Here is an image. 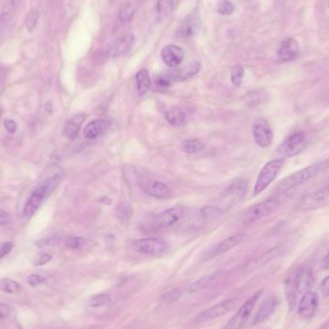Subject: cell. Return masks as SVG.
<instances>
[{
	"label": "cell",
	"mask_w": 329,
	"mask_h": 329,
	"mask_svg": "<svg viewBox=\"0 0 329 329\" xmlns=\"http://www.w3.org/2000/svg\"><path fill=\"white\" fill-rule=\"evenodd\" d=\"M247 180L244 177H238L232 180V182L219 197L212 208L219 212H224L233 208L243 201L247 191Z\"/></svg>",
	"instance_id": "6da1fadb"
},
{
	"label": "cell",
	"mask_w": 329,
	"mask_h": 329,
	"mask_svg": "<svg viewBox=\"0 0 329 329\" xmlns=\"http://www.w3.org/2000/svg\"><path fill=\"white\" fill-rule=\"evenodd\" d=\"M321 172L319 164L310 165L306 168H303L298 172H294L293 174L287 176L283 180H281L275 188L278 193H285L288 190L294 189L300 186L301 184L307 182L311 178H313L318 173Z\"/></svg>",
	"instance_id": "7a4b0ae2"
},
{
	"label": "cell",
	"mask_w": 329,
	"mask_h": 329,
	"mask_svg": "<svg viewBox=\"0 0 329 329\" xmlns=\"http://www.w3.org/2000/svg\"><path fill=\"white\" fill-rule=\"evenodd\" d=\"M284 166L283 159H275L268 162L258 175L256 183L253 189V196L256 197L265 191L272 183V181L277 177L278 173Z\"/></svg>",
	"instance_id": "3957f363"
},
{
	"label": "cell",
	"mask_w": 329,
	"mask_h": 329,
	"mask_svg": "<svg viewBox=\"0 0 329 329\" xmlns=\"http://www.w3.org/2000/svg\"><path fill=\"white\" fill-rule=\"evenodd\" d=\"M281 204L279 198H272L267 201L259 202L251 206L243 216V221L245 223H252L267 216L271 215Z\"/></svg>",
	"instance_id": "277c9868"
},
{
	"label": "cell",
	"mask_w": 329,
	"mask_h": 329,
	"mask_svg": "<svg viewBox=\"0 0 329 329\" xmlns=\"http://www.w3.org/2000/svg\"><path fill=\"white\" fill-rule=\"evenodd\" d=\"M308 134L299 131L291 134L279 146V151L286 157H295L300 154L308 143Z\"/></svg>",
	"instance_id": "5b68a950"
},
{
	"label": "cell",
	"mask_w": 329,
	"mask_h": 329,
	"mask_svg": "<svg viewBox=\"0 0 329 329\" xmlns=\"http://www.w3.org/2000/svg\"><path fill=\"white\" fill-rule=\"evenodd\" d=\"M261 295H262V290L253 294L243 303V306L230 319L228 324L222 329H243Z\"/></svg>",
	"instance_id": "8992f818"
},
{
	"label": "cell",
	"mask_w": 329,
	"mask_h": 329,
	"mask_svg": "<svg viewBox=\"0 0 329 329\" xmlns=\"http://www.w3.org/2000/svg\"><path fill=\"white\" fill-rule=\"evenodd\" d=\"M134 247L138 252L143 255L153 257L164 255L169 249L168 243L157 238H143L137 240L134 243Z\"/></svg>",
	"instance_id": "52a82bcc"
},
{
	"label": "cell",
	"mask_w": 329,
	"mask_h": 329,
	"mask_svg": "<svg viewBox=\"0 0 329 329\" xmlns=\"http://www.w3.org/2000/svg\"><path fill=\"white\" fill-rule=\"evenodd\" d=\"M244 238L243 233H237L235 235H232L228 238L221 240L220 242L213 244L210 248L206 250V252L203 255L204 261H209L214 258L218 257L219 255H222L226 253L230 249L235 247L241 243Z\"/></svg>",
	"instance_id": "ba28073f"
},
{
	"label": "cell",
	"mask_w": 329,
	"mask_h": 329,
	"mask_svg": "<svg viewBox=\"0 0 329 329\" xmlns=\"http://www.w3.org/2000/svg\"><path fill=\"white\" fill-rule=\"evenodd\" d=\"M252 136L258 146L267 148L273 142V130L265 118H257L252 125Z\"/></svg>",
	"instance_id": "9c48e42d"
},
{
	"label": "cell",
	"mask_w": 329,
	"mask_h": 329,
	"mask_svg": "<svg viewBox=\"0 0 329 329\" xmlns=\"http://www.w3.org/2000/svg\"><path fill=\"white\" fill-rule=\"evenodd\" d=\"M57 177H54L52 180L48 181L46 184L38 187L30 196L28 201L26 202L23 210V214L25 218H30L35 214L37 209L40 207L41 203L43 202L45 196L48 194L50 188L55 186L57 182Z\"/></svg>",
	"instance_id": "30bf717a"
},
{
	"label": "cell",
	"mask_w": 329,
	"mask_h": 329,
	"mask_svg": "<svg viewBox=\"0 0 329 329\" xmlns=\"http://www.w3.org/2000/svg\"><path fill=\"white\" fill-rule=\"evenodd\" d=\"M329 205V189H321L305 196L300 204L301 211L310 212Z\"/></svg>",
	"instance_id": "8fae6325"
},
{
	"label": "cell",
	"mask_w": 329,
	"mask_h": 329,
	"mask_svg": "<svg viewBox=\"0 0 329 329\" xmlns=\"http://www.w3.org/2000/svg\"><path fill=\"white\" fill-rule=\"evenodd\" d=\"M235 304H236V299H228L220 301L201 312L197 316V321L202 323L220 318L229 313L233 309Z\"/></svg>",
	"instance_id": "7c38bea8"
},
{
	"label": "cell",
	"mask_w": 329,
	"mask_h": 329,
	"mask_svg": "<svg viewBox=\"0 0 329 329\" xmlns=\"http://www.w3.org/2000/svg\"><path fill=\"white\" fill-rule=\"evenodd\" d=\"M320 298L319 295L311 290L302 294L300 304H299V314L302 319L308 320L315 315L316 311L319 307Z\"/></svg>",
	"instance_id": "4fadbf2b"
},
{
	"label": "cell",
	"mask_w": 329,
	"mask_h": 329,
	"mask_svg": "<svg viewBox=\"0 0 329 329\" xmlns=\"http://www.w3.org/2000/svg\"><path fill=\"white\" fill-rule=\"evenodd\" d=\"M135 43V37L132 33L125 34L115 40L112 43L107 51L108 56L111 58L121 57L126 55L129 51L133 48Z\"/></svg>",
	"instance_id": "5bb4252c"
},
{
	"label": "cell",
	"mask_w": 329,
	"mask_h": 329,
	"mask_svg": "<svg viewBox=\"0 0 329 329\" xmlns=\"http://www.w3.org/2000/svg\"><path fill=\"white\" fill-rule=\"evenodd\" d=\"M293 280L298 294H304L309 291L314 283V275L310 267L302 266L293 275Z\"/></svg>",
	"instance_id": "9a60e30c"
},
{
	"label": "cell",
	"mask_w": 329,
	"mask_h": 329,
	"mask_svg": "<svg viewBox=\"0 0 329 329\" xmlns=\"http://www.w3.org/2000/svg\"><path fill=\"white\" fill-rule=\"evenodd\" d=\"M182 210L179 208L168 209L155 216L153 225L158 229L170 228L182 219Z\"/></svg>",
	"instance_id": "2e32d148"
},
{
	"label": "cell",
	"mask_w": 329,
	"mask_h": 329,
	"mask_svg": "<svg viewBox=\"0 0 329 329\" xmlns=\"http://www.w3.org/2000/svg\"><path fill=\"white\" fill-rule=\"evenodd\" d=\"M284 251H285V249L282 245H277L275 247H272L270 250L263 253L262 255L248 262L246 264L245 268L247 271H254V270L260 269V268L266 266L267 264L271 263L273 260H276V259L281 257L284 253Z\"/></svg>",
	"instance_id": "e0dca14e"
},
{
	"label": "cell",
	"mask_w": 329,
	"mask_h": 329,
	"mask_svg": "<svg viewBox=\"0 0 329 329\" xmlns=\"http://www.w3.org/2000/svg\"><path fill=\"white\" fill-rule=\"evenodd\" d=\"M142 187L147 195L158 200H166L172 196L171 188L159 180H145Z\"/></svg>",
	"instance_id": "ac0fdd59"
},
{
	"label": "cell",
	"mask_w": 329,
	"mask_h": 329,
	"mask_svg": "<svg viewBox=\"0 0 329 329\" xmlns=\"http://www.w3.org/2000/svg\"><path fill=\"white\" fill-rule=\"evenodd\" d=\"M201 70V64L197 61L192 62L191 64L187 65L180 69H172V71L166 72L168 77L172 82H181L186 81L196 75Z\"/></svg>",
	"instance_id": "d6986e66"
},
{
	"label": "cell",
	"mask_w": 329,
	"mask_h": 329,
	"mask_svg": "<svg viewBox=\"0 0 329 329\" xmlns=\"http://www.w3.org/2000/svg\"><path fill=\"white\" fill-rule=\"evenodd\" d=\"M161 57L169 68L175 69L182 63L184 59V51L177 45L169 44L163 48Z\"/></svg>",
	"instance_id": "ffe728a7"
},
{
	"label": "cell",
	"mask_w": 329,
	"mask_h": 329,
	"mask_svg": "<svg viewBox=\"0 0 329 329\" xmlns=\"http://www.w3.org/2000/svg\"><path fill=\"white\" fill-rule=\"evenodd\" d=\"M277 55L282 62H291L296 60L300 55L299 43L293 38H288L280 44Z\"/></svg>",
	"instance_id": "44dd1931"
},
{
	"label": "cell",
	"mask_w": 329,
	"mask_h": 329,
	"mask_svg": "<svg viewBox=\"0 0 329 329\" xmlns=\"http://www.w3.org/2000/svg\"><path fill=\"white\" fill-rule=\"evenodd\" d=\"M111 125V122L106 119H96L88 123L84 128V137L87 140H95L104 134Z\"/></svg>",
	"instance_id": "7402d4cb"
},
{
	"label": "cell",
	"mask_w": 329,
	"mask_h": 329,
	"mask_svg": "<svg viewBox=\"0 0 329 329\" xmlns=\"http://www.w3.org/2000/svg\"><path fill=\"white\" fill-rule=\"evenodd\" d=\"M277 303H278V301L275 297H271V298H269V299H267L266 301H264L261 304L260 308L258 309L257 313L254 317V319H253L252 325L256 326V325L262 324L265 321H267L272 316V313L274 312V310L276 309Z\"/></svg>",
	"instance_id": "603a6c76"
},
{
	"label": "cell",
	"mask_w": 329,
	"mask_h": 329,
	"mask_svg": "<svg viewBox=\"0 0 329 329\" xmlns=\"http://www.w3.org/2000/svg\"><path fill=\"white\" fill-rule=\"evenodd\" d=\"M85 118H86V115L84 114H78L72 116V118H70L67 121L64 130H63V134L67 138L72 139V140L77 138Z\"/></svg>",
	"instance_id": "cb8c5ba5"
},
{
	"label": "cell",
	"mask_w": 329,
	"mask_h": 329,
	"mask_svg": "<svg viewBox=\"0 0 329 329\" xmlns=\"http://www.w3.org/2000/svg\"><path fill=\"white\" fill-rule=\"evenodd\" d=\"M165 118L171 125L176 127L183 126L186 123V114L177 106H172L167 109Z\"/></svg>",
	"instance_id": "d4e9b609"
},
{
	"label": "cell",
	"mask_w": 329,
	"mask_h": 329,
	"mask_svg": "<svg viewBox=\"0 0 329 329\" xmlns=\"http://www.w3.org/2000/svg\"><path fill=\"white\" fill-rule=\"evenodd\" d=\"M16 7H17L16 0H10L3 6L2 11L0 13V31L6 28V26L13 19L16 11Z\"/></svg>",
	"instance_id": "484cf974"
},
{
	"label": "cell",
	"mask_w": 329,
	"mask_h": 329,
	"mask_svg": "<svg viewBox=\"0 0 329 329\" xmlns=\"http://www.w3.org/2000/svg\"><path fill=\"white\" fill-rule=\"evenodd\" d=\"M136 85L139 96H145L151 87V79L149 72L146 69H143L136 74Z\"/></svg>",
	"instance_id": "4316f807"
},
{
	"label": "cell",
	"mask_w": 329,
	"mask_h": 329,
	"mask_svg": "<svg viewBox=\"0 0 329 329\" xmlns=\"http://www.w3.org/2000/svg\"><path fill=\"white\" fill-rule=\"evenodd\" d=\"M198 29V22L194 17H189L182 23L181 27L178 30V37L180 39H189L193 37Z\"/></svg>",
	"instance_id": "83f0119b"
},
{
	"label": "cell",
	"mask_w": 329,
	"mask_h": 329,
	"mask_svg": "<svg viewBox=\"0 0 329 329\" xmlns=\"http://www.w3.org/2000/svg\"><path fill=\"white\" fill-rule=\"evenodd\" d=\"M246 102L250 106H258L261 104L266 103L269 100V95L266 91L264 90H255L250 92L246 96Z\"/></svg>",
	"instance_id": "f1b7e54d"
},
{
	"label": "cell",
	"mask_w": 329,
	"mask_h": 329,
	"mask_svg": "<svg viewBox=\"0 0 329 329\" xmlns=\"http://www.w3.org/2000/svg\"><path fill=\"white\" fill-rule=\"evenodd\" d=\"M204 146H205L204 143L200 139H189L184 141L181 144L182 149L190 154L201 152L204 149Z\"/></svg>",
	"instance_id": "f546056e"
},
{
	"label": "cell",
	"mask_w": 329,
	"mask_h": 329,
	"mask_svg": "<svg viewBox=\"0 0 329 329\" xmlns=\"http://www.w3.org/2000/svg\"><path fill=\"white\" fill-rule=\"evenodd\" d=\"M216 275H207V276H204L202 277L201 279L197 280L196 282L192 283L190 286L188 287V291L190 293H196V292H199L201 291L202 289H205L206 287L209 286L211 283H213V281L215 280Z\"/></svg>",
	"instance_id": "4dcf8cb0"
},
{
	"label": "cell",
	"mask_w": 329,
	"mask_h": 329,
	"mask_svg": "<svg viewBox=\"0 0 329 329\" xmlns=\"http://www.w3.org/2000/svg\"><path fill=\"white\" fill-rule=\"evenodd\" d=\"M176 0H158L157 12L160 17H166L174 9Z\"/></svg>",
	"instance_id": "1f68e13d"
},
{
	"label": "cell",
	"mask_w": 329,
	"mask_h": 329,
	"mask_svg": "<svg viewBox=\"0 0 329 329\" xmlns=\"http://www.w3.org/2000/svg\"><path fill=\"white\" fill-rule=\"evenodd\" d=\"M134 14H135V7L133 6V4L127 2L120 7L118 12V17L122 23H125L128 22L129 20L134 16Z\"/></svg>",
	"instance_id": "d6a6232c"
},
{
	"label": "cell",
	"mask_w": 329,
	"mask_h": 329,
	"mask_svg": "<svg viewBox=\"0 0 329 329\" xmlns=\"http://www.w3.org/2000/svg\"><path fill=\"white\" fill-rule=\"evenodd\" d=\"M0 290L4 293L14 294L20 290V285L10 278H2L0 280Z\"/></svg>",
	"instance_id": "836d02e7"
},
{
	"label": "cell",
	"mask_w": 329,
	"mask_h": 329,
	"mask_svg": "<svg viewBox=\"0 0 329 329\" xmlns=\"http://www.w3.org/2000/svg\"><path fill=\"white\" fill-rule=\"evenodd\" d=\"M243 69L242 66L238 65V66H235L231 72V75H230V78H231V82L232 84L237 88L241 86L242 82H243Z\"/></svg>",
	"instance_id": "e575fe53"
},
{
	"label": "cell",
	"mask_w": 329,
	"mask_h": 329,
	"mask_svg": "<svg viewBox=\"0 0 329 329\" xmlns=\"http://www.w3.org/2000/svg\"><path fill=\"white\" fill-rule=\"evenodd\" d=\"M38 20H39V12L36 9L30 10L25 20V24L29 32H33L36 29Z\"/></svg>",
	"instance_id": "d590c367"
},
{
	"label": "cell",
	"mask_w": 329,
	"mask_h": 329,
	"mask_svg": "<svg viewBox=\"0 0 329 329\" xmlns=\"http://www.w3.org/2000/svg\"><path fill=\"white\" fill-rule=\"evenodd\" d=\"M111 301V297L109 294H99L97 296H94L91 300H90V305L92 307H101L103 305H106L107 303H109Z\"/></svg>",
	"instance_id": "8d00e7d4"
},
{
	"label": "cell",
	"mask_w": 329,
	"mask_h": 329,
	"mask_svg": "<svg viewBox=\"0 0 329 329\" xmlns=\"http://www.w3.org/2000/svg\"><path fill=\"white\" fill-rule=\"evenodd\" d=\"M66 245L69 248L72 249H79L81 247H83V245L85 244V241L83 238L78 237V236H71L69 238L66 239Z\"/></svg>",
	"instance_id": "74e56055"
},
{
	"label": "cell",
	"mask_w": 329,
	"mask_h": 329,
	"mask_svg": "<svg viewBox=\"0 0 329 329\" xmlns=\"http://www.w3.org/2000/svg\"><path fill=\"white\" fill-rule=\"evenodd\" d=\"M218 12L222 15H229L234 12V5L228 0H221L218 5Z\"/></svg>",
	"instance_id": "f35d334b"
},
{
	"label": "cell",
	"mask_w": 329,
	"mask_h": 329,
	"mask_svg": "<svg viewBox=\"0 0 329 329\" xmlns=\"http://www.w3.org/2000/svg\"><path fill=\"white\" fill-rule=\"evenodd\" d=\"M181 297H182V291L178 290V289H174V290L165 293L162 297V301L171 303L173 301H178Z\"/></svg>",
	"instance_id": "ab89813d"
},
{
	"label": "cell",
	"mask_w": 329,
	"mask_h": 329,
	"mask_svg": "<svg viewBox=\"0 0 329 329\" xmlns=\"http://www.w3.org/2000/svg\"><path fill=\"white\" fill-rule=\"evenodd\" d=\"M155 83H156V86L160 89H167L172 84V81L170 80L168 75L166 73H164V74H160L156 76Z\"/></svg>",
	"instance_id": "60d3db41"
},
{
	"label": "cell",
	"mask_w": 329,
	"mask_h": 329,
	"mask_svg": "<svg viewBox=\"0 0 329 329\" xmlns=\"http://www.w3.org/2000/svg\"><path fill=\"white\" fill-rule=\"evenodd\" d=\"M27 283L31 286H37L45 281V278L39 274H30L27 277Z\"/></svg>",
	"instance_id": "b9f144b4"
},
{
	"label": "cell",
	"mask_w": 329,
	"mask_h": 329,
	"mask_svg": "<svg viewBox=\"0 0 329 329\" xmlns=\"http://www.w3.org/2000/svg\"><path fill=\"white\" fill-rule=\"evenodd\" d=\"M51 259H52V257H51L50 254L41 253V254L38 255V257L35 259L34 264H35V266H43V265L47 264Z\"/></svg>",
	"instance_id": "7bdbcfd3"
},
{
	"label": "cell",
	"mask_w": 329,
	"mask_h": 329,
	"mask_svg": "<svg viewBox=\"0 0 329 329\" xmlns=\"http://www.w3.org/2000/svg\"><path fill=\"white\" fill-rule=\"evenodd\" d=\"M13 243L10 242H5L0 244V260L3 257H5L13 248Z\"/></svg>",
	"instance_id": "ee69618b"
},
{
	"label": "cell",
	"mask_w": 329,
	"mask_h": 329,
	"mask_svg": "<svg viewBox=\"0 0 329 329\" xmlns=\"http://www.w3.org/2000/svg\"><path fill=\"white\" fill-rule=\"evenodd\" d=\"M11 315V308L4 303H0V320H5Z\"/></svg>",
	"instance_id": "f6af8a7d"
},
{
	"label": "cell",
	"mask_w": 329,
	"mask_h": 329,
	"mask_svg": "<svg viewBox=\"0 0 329 329\" xmlns=\"http://www.w3.org/2000/svg\"><path fill=\"white\" fill-rule=\"evenodd\" d=\"M4 126L6 130L9 132V133H14L16 131V122L13 120V119H5L4 120Z\"/></svg>",
	"instance_id": "bcb514c9"
},
{
	"label": "cell",
	"mask_w": 329,
	"mask_h": 329,
	"mask_svg": "<svg viewBox=\"0 0 329 329\" xmlns=\"http://www.w3.org/2000/svg\"><path fill=\"white\" fill-rule=\"evenodd\" d=\"M321 289H322V292L323 294L325 295V297H329V275L327 276L323 282H322V285H321Z\"/></svg>",
	"instance_id": "7dc6e473"
},
{
	"label": "cell",
	"mask_w": 329,
	"mask_h": 329,
	"mask_svg": "<svg viewBox=\"0 0 329 329\" xmlns=\"http://www.w3.org/2000/svg\"><path fill=\"white\" fill-rule=\"evenodd\" d=\"M10 220V217L9 215L3 211V210H0V225H5L9 222Z\"/></svg>",
	"instance_id": "c3c4849f"
},
{
	"label": "cell",
	"mask_w": 329,
	"mask_h": 329,
	"mask_svg": "<svg viewBox=\"0 0 329 329\" xmlns=\"http://www.w3.org/2000/svg\"><path fill=\"white\" fill-rule=\"evenodd\" d=\"M321 172H329V159L323 161L322 163L319 164Z\"/></svg>",
	"instance_id": "681fc988"
},
{
	"label": "cell",
	"mask_w": 329,
	"mask_h": 329,
	"mask_svg": "<svg viewBox=\"0 0 329 329\" xmlns=\"http://www.w3.org/2000/svg\"><path fill=\"white\" fill-rule=\"evenodd\" d=\"M323 268L324 269H329V253L325 257L324 261H323Z\"/></svg>",
	"instance_id": "f907efd6"
},
{
	"label": "cell",
	"mask_w": 329,
	"mask_h": 329,
	"mask_svg": "<svg viewBox=\"0 0 329 329\" xmlns=\"http://www.w3.org/2000/svg\"><path fill=\"white\" fill-rule=\"evenodd\" d=\"M322 189H329V177L324 182Z\"/></svg>",
	"instance_id": "816d5d0a"
},
{
	"label": "cell",
	"mask_w": 329,
	"mask_h": 329,
	"mask_svg": "<svg viewBox=\"0 0 329 329\" xmlns=\"http://www.w3.org/2000/svg\"><path fill=\"white\" fill-rule=\"evenodd\" d=\"M3 76H4V70H3V68L0 67V79H1Z\"/></svg>",
	"instance_id": "f5cc1de1"
}]
</instances>
